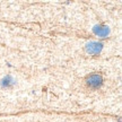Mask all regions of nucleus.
Listing matches in <instances>:
<instances>
[{
	"label": "nucleus",
	"mask_w": 122,
	"mask_h": 122,
	"mask_svg": "<svg viewBox=\"0 0 122 122\" xmlns=\"http://www.w3.org/2000/svg\"><path fill=\"white\" fill-rule=\"evenodd\" d=\"M86 83L91 88H98L103 85V77L100 74H92L87 77Z\"/></svg>",
	"instance_id": "f257e3e1"
},
{
	"label": "nucleus",
	"mask_w": 122,
	"mask_h": 122,
	"mask_svg": "<svg viewBox=\"0 0 122 122\" xmlns=\"http://www.w3.org/2000/svg\"><path fill=\"white\" fill-rule=\"evenodd\" d=\"M102 50H103V44L100 42H96V41H92L85 46V51L88 54H98Z\"/></svg>",
	"instance_id": "f03ea898"
},
{
	"label": "nucleus",
	"mask_w": 122,
	"mask_h": 122,
	"mask_svg": "<svg viewBox=\"0 0 122 122\" xmlns=\"http://www.w3.org/2000/svg\"><path fill=\"white\" fill-rule=\"evenodd\" d=\"M93 32L95 33L97 36H101V37H104V36H107L110 33V30L107 26H103V25H95L94 28H93Z\"/></svg>",
	"instance_id": "7ed1b4c3"
},
{
	"label": "nucleus",
	"mask_w": 122,
	"mask_h": 122,
	"mask_svg": "<svg viewBox=\"0 0 122 122\" xmlns=\"http://www.w3.org/2000/svg\"><path fill=\"white\" fill-rule=\"evenodd\" d=\"M10 81L14 83L13 78H11L10 76H7V77H5V78L1 80V85H2V86H9V85H10Z\"/></svg>",
	"instance_id": "20e7f679"
}]
</instances>
